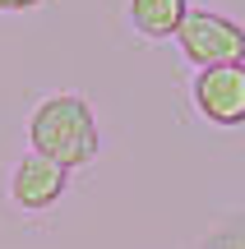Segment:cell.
<instances>
[{"mask_svg": "<svg viewBox=\"0 0 245 249\" xmlns=\"http://www.w3.org/2000/svg\"><path fill=\"white\" fill-rule=\"evenodd\" d=\"M28 134H33V152L60 161L70 171L97 157V120H93L88 102L70 97V92L46 97L28 120Z\"/></svg>", "mask_w": 245, "mask_h": 249, "instance_id": "6da1fadb", "label": "cell"}, {"mask_svg": "<svg viewBox=\"0 0 245 249\" xmlns=\"http://www.w3.org/2000/svg\"><path fill=\"white\" fill-rule=\"evenodd\" d=\"M176 37H181V51L190 55L199 70L245 60V28L231 23L227 14H213V9H190Z\"/></svg>", "mask_w": 245, "mask_h": 249, "instance_id": "7a4b0ae2", "label": "cell"}, {"mask_svg": "<svg viewBox=\"0 0 245 249\" xmlns=\"http://www.w3.org/2000/svg\"><path fill=\"white\" fill-rule=\"evenodd\" d=\"M194 102L213 124H245V60L199 70Z\"/></svg>", "mask_w": 245, "mask_h": 249, "instance_id": "3957f363", "label": "cell"}, {"mask_svg": "<svg viewBox=\"0 0 245 249\" xmlns=\"http://www.w3.org/2000/svg\"><path fill=\"white\" fill-rule=\"evenodd\" d=\"M65 185H70V166H60V161L42 157V152H28V157L14 166L9 194H14V203H19V208L37 213V208H51L56 198L65 194Z\"/></svg>", "mask_w": 245, "mask_h": 249, "instance_id": "277c9868", "label": "cell"}, {"mask_svg": "<svg viewBox=\"0 0 245 249\" xmlns=\"http://www.w3.org/2000/svg\"><path fill=\"white\" fill-rule=\"evenodd\" d=\"M190 14L185 0H130V18L144 37H176Z\"/></svg>", "mask_w": 245, "mask_h": 249, "instance_id": "5b68a950", "label": "cell"}, {"mask_svg": "<svg viewBox=\"0 0 245 249\" xmlns=\"http://www.w3.org/2000/svg\"><path fill=\"white\" fill-rule=\"evenodd\" d=\"M37 0H0V9H33Z\"/></svg>", "mask_w": 245, "mask_h": 249, "instance_id": "8992f818", "label": "cell"}]
</instances>
